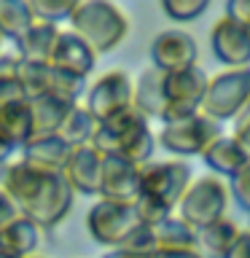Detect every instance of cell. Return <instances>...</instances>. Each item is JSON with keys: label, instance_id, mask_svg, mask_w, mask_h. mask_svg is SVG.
<instances>
[{"label": "cell", "instance_id": "obj_1", "mask_svg": "<svg viewBox=\"0 0 250 258\" xmlns=\"http://www.w3.org/2000/svg\"><path fill=\"white\" fill-rule=\"evenodd\" d=\"M0 191L14 202L16 213L40 231L56 229L76 205V194L62 175L38 172L22 159L0 167Z\"/></svg>", "mask_w": 250, "mask_h": 258}, {"label": "cell", "instance_id": "obj_2", "mask_svg": "<svg viewBox=\"0 0 250 258\" xmlns=\"http://www.w3.org/2000/svg\"><path fill=\"white\" fill-rule=\"evenodd\" d=\"M68 22L70 32L78 35L94 54H108L118 48L129 32L127 14L108 0H78Z\"/></svg>", "mask_w": 250, "mask_h": 258}, {"label": "cell", "instance_id": "obj_3", "mask_svg": "<svg viewBox=\"0 0 250 258\" xmlns=\"http://www.w3.org/2000/svg\"><path fill=\"white\" fill-rule=\"evenodd\" d=\"M226 207H229L226 183L215 175H205L199 180H191V185L185 188L183 199L177 202V218L199 234L202 229L226 218Z\"/></svg>", "mask_w": 250, "mask_h": 258}, {"label": "cell", "instance_id": "obj_4", "mask_svg": "<svg viewBox=\"0 0 250 258\" xmlns=\"http://www.w3.org/2000/svg\"><path fill=\"white\" fill-rule=\"evenodd\" d=\"M247 100H250V68H234V70L226 68L218 76L207 78L199 113L207 116L210 121H215V124H221V121H231Z\"/></svg>", "mask_w": 250, "mask_h": 258}, {"label": "cell", "instance_id": "obj_5", "mask_svg": "<svg viewBox=\"0 0 250 258\" xmlns=\"http://www.w3.org/2000/svg\"><path fill=\"white\" fill-rule=\"evenodd\" d=\"M221 137V124L210 121L202 113L167 121L159 129V145L172 156H205V151Z\"/></svg>", "mask_w": 250, "mask_h": 258}, {"label": "cell", "instance_id": "obj_6", "mask_svg": "<svg viewBox=\"0 0 250 258\" xmlns=\"http://www.w3.org/2000/svg\"><path fill=\"white\" fill-rule=\"evenodd\" d=\"M16 81L22 84L27 100L62 97V100L76 102L84 94V86H86L84 78L62 73V70L51 68V64H38V62H24V59H19V64H16Z\"/></svg>", "mask_w": 250, "mask_h": 258}, {"label": "cell", "instance_id": "obj_7", "mask_svg": "<svg viewBox=\"0 0 250 258\" xmlns=\"http://www.w3.org/2000/svg\"><path fill=\"white\" fill-rule=\"evenodd\" d=\"M191 185V167L180 159L148 161L140 167V194L159 199L169 210L177 207L185 188Z\"/></svg>", "mask_w": 250, "mask_h": 258}, {"label": "cell", "instance_id": "obj_8", "mask_svg": "<svg viewBox=\"0 0 250 258\" xmlns=\"http://www.w3.org/2000/svg\"><path fill=\"white\" fill-rule=\"evenodd\" d=\"M205 89H207V73L202 68L164 76V116H161V124L199 113L202 100H205Z\"/></svg>", "mask_w": 250, "mask_h": 258}, {"label": "cell", "instance_id": "obj_9", "mask_svg": "<svg viewBox=\"0 0 250 258\" xmlns=\"http://www.w3.org/2000/svg\"><path fill=\"white\" fill-rule=\"evenodd\" d=\"M140 221L135 215V207H127V205H113V202H105L100 199L97 205L89 207L86 213V231L89 237L100 245L116 250L127 242V237L132 234Z\"/></svg>", "mask_w": 250, "mask_h": 258}, {"label": "cell", "instance_id": "obj_10", "mask_svg": "<svg viewBox=\"0 0 250 258\" xmlns=\"http://www.w3.org/2000/svg\"><path fill=\"white\" fill-rule=\"evenodd\" d=\"M132 108V78L124 70H110L94 81L86 94V113L97 124L113 118L116 113Z\"/></svg>", "mask_w": 250, "mask_h": 258}, {"label": "cell", "instance_id": "obj_11", "mask_svg": "<svg viewBox=\"0 0 250 258\" xmlns=\"http://www.w3.org/2000/svg\"><path fill=\"white\" fill-rule=\"evenodd\" d=\"M197 56H199L197 40L185 30H177V27L161 30L151 40V68L164 73V76L197 68Z\"/></svg>", "mask_w": 250, "mask_h": 258}, {"label": "cell", "instance_id": "obj_12", "mask_svg": "<svg viewBox=\"0 0 250 258\" xmlns=\"http://www.w3.org/2000/svg\"><path fill=\"white\" fill-rule=\"evenodd\" d=\"M97 197L113 205L132 207L140 197V167L129 164L118 156H102L100 172V191Z\"/></svg>", "mask_w": 250, "mask_h": 258}, {"label": "cell", "instance_id": "obj_13", "mask_svg": "<svg viewBox=\"0 0 250 258\" xmlns=\"http://www.w3.org/2000/svg\"><path fill=\"white\" fill-rule=\"evenodd\" d=\"M210 48L221 64L234 68H250V32L231 19L221 16L210 30Z\"/></svg>", "mask_w": 250, "mask_h": 258}, {"label": "cell", "instance_id": "obj_14", "mask_svg": "<svg viewBox=\"0 0 250 258\" xmlns=\"http://www.w3.org/2000/svg\"><path fill=\"white\" fill-rule=\"evenodd\" d=\"M100 172H102V153H97L92 145H78V148L70 151L62 177L68 180L73 194L94 197L100 191Z\"/></svg>", "mask_w": 250, "mask_h": 258}, {"label": "cell", "instance_id": "obj_15", "mask_svg": "<svg viewBox=\"0 0 250 258\" xmlns=\"http://www.w3.org/2000/svg\"><path fill=\"white\" fill-rule=\"evenodd\" d=\"M48 64L56 68V70H62V73H70V76L86 81V76L97 64V54L78 35H73L70 30H59V38H56V43H54V51H51Z\"/></svg>", "mask_w": 250, "mask_h": 258}, {"label": "cell", "instance_id": "obj_16", "mask_svg": "<svg viewBox=\"0 0 250 258\" xmlns=\"http://www.w3.org/2000/svg\"><path fill=\"white\" fill-rule=\"evenodd\" d=\"M22 161L38 172H51V175H62L65 164L70 159V145L62 140L59 135H48V137H35L22 145Z\"/></svg>", "mask_w": 250, "mask_h": 258}, {"label": "cell", "instance_id": "obj_17", "mask_svg": "<svg viewBox=\"0 0 250 258\" xmlns=\"http://www.w3.org/2000/svg\"><path fill=\"white\" fill-rule=\"evenodd\" d=\"M27 105H30V140L59 135L68 113L76 108V102L62 100V97H38V100H27Z\"/></svg>", "mask_w": 250, "mask_h": 258}, {"label": "cell", "instance_id": "obj_18", "mask_svg": "<svg viewBox=\"0 0 250 258\" xmlns=\"http://www.w3.org/2000/svg\"><path fill=\"white\" fill-rule=\"evenodd\" d=\"M132 108L145 118H159L164 116V73L145 68L132 84Z\"/></svg>", "mask_w": 250, "mask_h": 258}, {"label": "cell", "instance_id": "obj_19", "mask_svg": "<svg viewBox=\"0 0 250 258\" xmlns=\"http://www.w3.org/2000/svg\"><path fill=\"white\" fill-rule=\"evenodd\" d=\"M202 159H205V164L213 169L215 177H221V180H223V177H229V180H231L242 167L250 164V156L245 153V148H242L234 137H223V135L205 151V156H202Z\"/></svg>", "mask_w": 250, "mask_h": 258}, {"label": "cell", "instance_id": "obj_20", "mask_svg": "<svg viewBox=\"0 0 250 258\" xmlns=\"http://www.w3.org/2000/svg\"><path fill=\"white\" fill-rule=\"evenodd\" d=\"M59 38V27L48 22H35L24 35L16 40V56L24 62H38V64H48L54 51V43Z\"/></svg>", "mask_w": 250, "mask_h": 258}, {"label": "cell", "instance_id": "obj_21", "mask_svg": "<svg viewBox=\"0 0 250 258\" xmlns=\"http://www.w3.org/2000/svg\"><path fill=\"white\" fill-rule=\"evenodd\" d=\"M38 245H40V229L22 215L0 229V253L27 258V255H35Z\"/></svg>", "mask_w": 250, "mask_h": 258}, {"label": "cell", "instance_id": "obj_22", "mask_svg": "<svg viewBox=\"0 0 250 258\" xmlns=\"http://www.w3.org/2000/svg\"><path fill=\"white\" fill-rule=\"evenodd\" d=\"M153 247L156 250H197L199 239L197 231L189 229L180 218L169 215L167 221H161L159 226H153ZM153 250V253H156Z\"/></svg>", "mask_w": 250, "mask_h": 258}, {"label": "cell", "instance_id": "obj_23", "mask_svg": "<svg viewBox=\"0 0 250 258\" xmlns=\"http://www.w3.org/2000/svg\"><path fill=\"white\" fill-rule=\"evenodd\" d=\"M0 140H6L14 151H19L30 140V105L14 102L0 108Z\"/></svg>", "mask_w": 250, "mask_h": 258}, {"label": "cell", "instance_id": "obj_24", "mask_svg": "<svg viewBox=\"0 0 250 258\" xmlns=\"http://www.w3.org/2000/svg\"><path fill=\"white\" fill-rule=\"evenodd\" d=\"M237 237H239V226L229 221V218H221V221H215L213 226H207V229H202L197 234L199 250L207 258H223Z\"/></svg>", "mask_w": 250, "mask_h": 258}, {"label": "cell", "instance_id": "obj_25", "mask_svg": "<svg viewBox=\"0 0 250 258\" xmlns=\"http://www.w3.org/2000/svg\"><path fill=\"white\" fill-rule=\"evenodd\" d=\"M35 24V16L30 14L27 0H0V38L19 40Z\"/></svg>", "mask_w": 250, "mask_h": 258}, {"label": "cell", "instance_id": "obj_26", "mask_svg": "<svg viewBox=\"0 0 250 258\" xmlns=\"http://www.w3.org/2000/svg\"><path fill=\"white\" fill-rule=\"evenodd\" d=\"M94 129H97V121L89 116L84 108H78V105H76V108L68 113V118H65V124L59 129V137L70 145V148H78V145H89V143H92Z\"/></svg>", "mask_w": 250, "mask_h": 258}, {"label": "cell", "instance_id": "obj_27", "mask_svg": "<svg viewBox=\"0 0 250 258\" xmlns=\"http://www.w3.org/2000/svg\"><path fill=\"white\" fill-rule=\"evenodd\" d=\"M76 3L78 0H27L30 14L35 16V22H48V24L68 19Z\"/></svg>", "mask_w": 250, "mask_h": 258}, {"label": "cell", "instance_id": "obj_28", "mask_svg": "<svg viewBox=\"0 0 250 258\" xmlns=\"http://www.w3.org/2000/svg\"><path fill=\"white\" fill-rule=\"evenodd\" d=\"M135 215H137V221H140L143 226H148V229H153V226H159L161 221H167L169 215H172V210H169L167 205H161L159 199H153V197H145V194H140L135 202Z\"/></svg>", "mask_w": 250, "mask_h": 258}, {"label": "cell", "instance_id": "obj_29", "mask_svg": "<svg viewBox=\"0 0 250 258\" xmlns=\"http://www.w3.org/2000/svg\"><path fill=\"white\" fill-rule=\"evenodd\" d=\"M210 8V0H164L161 11L172 22H194Z\"/></svg>", "mask_w": 250, "mask_h": 258}, {"label": "cell", "instance_id": "obj_30", "mask_svg": "<svg viewBox=\"0 0 250 258\" xmlns=\"http://www.w3.org/2000/svg\"><path fill=\"white\" fill-rule=\"evenodd\" d=\"M229 194H234V199H237V205L245 210V213H250V164L242 167L237 175L229 180Z\"/></svg>", "mask_w": 250, "mask_h": 258}, {"label": "cell", "instance_id": "obj_31", "mask_svg": "<svg viewBox=\"0 0 250 258\" xmlns=\"http://www.w3.org/2000/svg\"><path fill=\"white\" fill-rule=\"evenodd\" d=\"M121 247H124V250H132V253H148V255H151L153 250H156V247H153V231L148 229V226L140 223V226H137V229L127 237V242H124Z\"/></svg>", "mask_w": 250, "mask_h": 258}, {"label": "cell", "instance_id": "obj_32", "mask_svg": "<svg viewBox=\"0 0 250 258\" xmlns=\"http://www.w3.org/2000/svg\"><path fill=\"white\" fill-rule=\"evenodd\" d=\"M223 16L250 32V0H229L223 8Z\"/></svg>", "mask_w": 250, "mask_h": 258}, {"label": "cell", "instance_id": "obj_33", "mask_svg": "<svg viewBox=\"0 0 250 258\" xmlns=\"http://www.w3.org/2000/svg\"><path fill=\"white\" fill-rule=\"evenodd\" d=\"M14 102H27L24 89H22L19 81H16V76L0 81V108H3V105H14Z\"/></svg>", "mask_w": 250, "mask_h": 258}, {"label": "cell", "instance_id": "obj_34", "mask_svg": "<svg viewBox=\"0 0 250 258\" xmlns=\"http://www.w3.org/2000/svg\"><path fill=\"white\" fill-rule=\"evenodd\" d=\"M223 258H250V231H239V237L234 239V245Z\"/></svg>", "mask_w": 250, "mask_h": 258}, {"label": "cell", "instance_id": "obj_35", "mask_svg": "<svg viewBox=\"0 0 250 258\" xmlns=\"http://www.w3.org/2000/svg\"><path fill=\"white\" fill-rule=\"evenodd\" d=\"M14 218H19V213H16V207H14V202L8 199L3 191H0V229H3L6 223H11Z\"/></svg>", "mask_w": 250, "mask_h": 258}, {"label": "cell", "instance_id": "obj_36", "mask_svg": "<svg viewBox=\"0 0 250 258\" xmlns=\"http://www.w3.org/2000/svg\"><path fill=\"white\" fill-rule=\"evenodd\" d=\"M151 258H207L202 250H156L151 253Z\"/></svg>", "mask_w": 250, "mask_h": 258}, {"label": "cell", "instance_id": "obj_37", "mask_svg": "<svg viewBox=\"0 0 250 258\" xmlns=\"http://www.w3.org/2000/svg\"><path fill=\"white\" fill-rule=\"evenodd\" d=\"M16 64H19V56H14V54H0V81L14 78V76H16Z\"/></svg>", "mask_w": 250, "mask_h": 258}, {"label": "cell", "instance_id": "obj_38", "mask_svg": "<svg viewBox=\"0 0 250 258\" xmlns=\"http://www.w3.org/2000/svg\"><path fill=\"white\" fill-rule=\"evenodd\" d=\"M231 126H234V132H239V129H245L250 126V100L242 105V108L237 110V116L231 118Z\"/></svg>", "mask_w": 250, "mask_h": 258}, {"label": "cell", "instance_id": "obj_39", "mask_svg": "<svg viewBox=\"0 0 250 258\" xmlns=\"http://www.w3.org/2000/svg\"><path fill=\"white\" fill-rule=\"evenodd\" d=\"M102 258H151V255H148V253H132V250L116 247V250H108Z\"/></svg>", "mask_w": 250, "mask_h": 258}, {"label": "cell", "instance_id": "obj_40", "mask_svg": "<svg viewBox=\"0 0 250 258\" xmlns=\"http://www.w3.org/2000/svg\"><path fill=\"white\" fill-rule=\"evenodd\" d=\"M231 137H234V140H237V143L242 145V148H245V153H247V156H250V126H245V129H239V132H234Z\"/></svg>", "mask_w": 250, "mask_h": 258}, {"label": "cell", "instance_id": "obj_41", "mask_svg": "<svg viewBox=\"0 0 250 258\" xmlns=\"http://www.w3.org/2000/svg\"><path fill=\"white\" fill-rule=\"evenodd\" d=\"M11 156H14V148H11V145H8L6 140H0V167H3Z\"/></svg>", "mask_w": 250, "mask_h": 258}, {"label": "cell", "instance_id": "obj_42", "mask_svg": "<svg viewBox=\"0 0 250 258\" xmlns=\"http://www.w3.org/2000/svg\"><path fill=\"white\" fill-rule=\"evenodd\" d=\"M0 258H16V255H8V253H0Z\"/></svg>", "mask_w": 250, "mask_h": 258}, {"label": "cell", "instance_id": "obj_43", "mask_svg": "<svg viewBox=\"0 0 250 258\" xmlns=\"http://www.w3.org/2000/svg\"><path fill=\"white\" fill-rule=\"evenodd\" d=\"M27 258H43V255H27Z\"/></svg>", "mask_w": 250, "mask_h": 258}, {"label": "cell", "instance_id": "obj_44", "mask_svg": "<svg viewBox=\"0 0 250 258\" xmlns=\"http://www.w3.org/2000/svg\"><path fill=\"white\" fill-rule=\"evenodd\" d=\"M0 43H3V38H0Z\"/></svg>", "mask_w": 250, "mask_h": 258}, {"label": "cell", "instance_id": "obj_45", "mask_svg": "<svg viewBox=\"0 0 250 258\" xmlns=\"http://www.w3.org/2000/svg\"><path fill=\"white\" fill-rule=\"evenodd\" d=\"M247 231H250V229H247Z\"/></svg>", "mask_w": 250, "mask_h": 258}]
</instances>
